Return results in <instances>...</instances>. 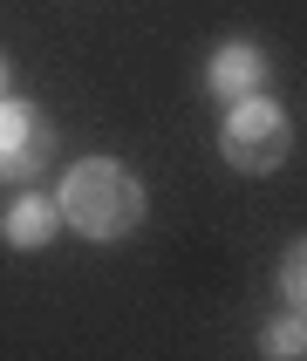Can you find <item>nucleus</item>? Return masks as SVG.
I'll return each instance as SVG.
<instances>
[{
	"label": "nucleus",
	"instance_id": "nucleus-1",
	"mask_svg": "<svg viewBox=\"0 0 307 361\" xmlns=\"http://www.w3.org/2000/svg\"><path fill=\"white\" fill-rule=\"evenodd\" d=\"M55 212H61V225H76L82 239H123V232L143 225V184L116 157H89L61 178Z\"/></svg>",
	"mask_w": 307,
	"mask_h": 361
},
{
	"label": "nucleus",
	"instance_id": "nucleus-2",
	"mask_svg": "<svg viewBox=\"0 0 307 361\" xmlns=\"http://www.w3.org/2000/svg\"><path fill=\"white\" fill-rule=\"evenodd\" d=\"M219 150H225V164H232V171L266 178V171H280L287 150H294V123H287L280 102L239 96L232 109H225V123H219Z\"/></svg>",
	"mask_w": 307,
	"mask_h": 361
},
{
	"label": "nucleus",
	"instance_id": "nucleus-3",
	"mask_svg": "<svg viewBox=\"0 0 307 361\" xmlns=\"http://www.w3.org/2000/svg\"><path fill=\"white\" fill-rule=\"evenodd\" d=\"M48 157H55V123L35 102H0V178L28 184Z\"/></svg>",
	"mask_w": 307,
	"mask_h": 361
},
{
	"label": "nucleus",
	"instance_id": "nucleus-4",
	"mask_svg": "<svg viewBox=\"0 0 307 361\" xmlns=\"http://www.w3.org/2000/svg\"><path fill=\"white\" fill-rule=\"evenodd\" d=\"M205 82H212V96H219V102L260 96V82H266V55L253 48V41H225L219 55H212V68H205Z\"/></svg>",
	"mask_w": 307,
	"mask_h": 361
},
{
	"label": "nucleus",
	"instance_id": "nucleus-5",
	"mask_svg": "<svg viewBox=\"0 0 307 361\" xmlns=\"http://www.w3.org/2000/svg\"><path fill=\"white\" fill-rule=\"evenodd\" d=\"M55 232H61V212H55V198H41V191H20V198L0 212V239L14 245V252H41Z\"/></svg>",
	"mask_w": 307,
	"mask_h": 361
},
{
	"label": "nucleus",
	"instance_id": "nucleus-6",
	"mask_svg": "<svg viewBox=\"0 0 307 361\" xmlns=\"http://www.w3.org/2000/svg\"><path fill=\"white\" fill-rule=\"evenodd\" d=\"M260 355H266V361H301V355H307V321L294 314V307H287L280 321L260 334Z\"/></svg>",
	"mask_w": 307,
	"mask_h": 361
},
{
	"label": "nucleus",
	"instance_id": "nucleus-7",
	"mask_svg": "<svg viewBox=\"0 0 307 361\" xmlns=\"http://www.w3.org/2000/svg\"><path fill=\"white\" fill-rule=\"evenodd\" d=\"M280 300L294 307V314H301V300H307V245L301 239L287 245V259H280Z\"/></svg>",
	"mask_w": 307,
	"mask_h": 361
},
{
	"label": "nucleus",
	"instance_id": "nucleus-8",
	"mask_svg": "<svg viewBox=\"0 0 307 361\" xmlns=\"http://www.w3.org/2000/svg\"><path fill=\"white\" fill-rule=\"evenodd\" d=\"M0 89H7V61H0Z\"/></svg>",
	"mask_w": 307,
	"mask_h": 361
}]
</instances>
